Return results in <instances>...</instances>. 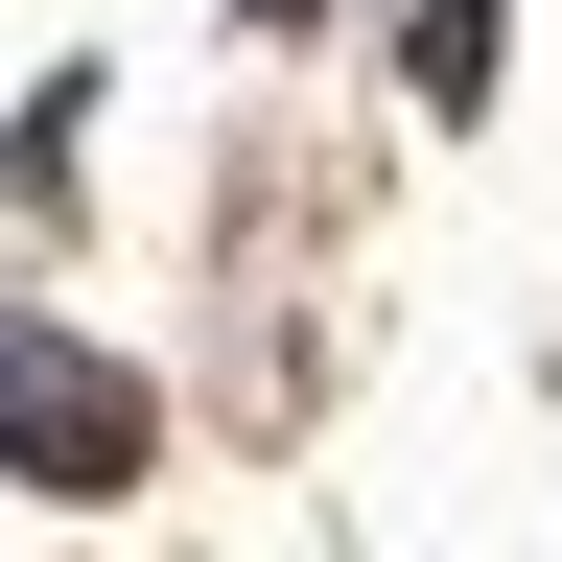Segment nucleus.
<instances>
[{
  "label": "nucleus",
  "mask_w": 562,
  "mask_h": 562,
  "mask_svg": "<svg viewBox=\"0 0 562 562\" xmlns=\"http://www.w3.org/2000/svg\"><path fill=\"white\" fill-rule=\"evenodd\" d=\"M0 469L24 492H140L165 469V398H140L117 351H70L47 305H0Z\"/></svg>",
  "instance_id": "obj_1"
}]
</instances>
